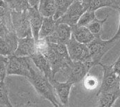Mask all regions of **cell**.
I'll use <instances>...</instances> for the list:
<instances>
[{"mask_svg": "<svg viewBox=\"0 0 120 107\" xmlns=\"http://www.w3.org/2000/svg\"><path fill=\"white\" fill-rule=\"evenodd\" d=\"M44 54L49 61L54 77L57 73H63L72 62L66 44L48 42L46 50Z\"/></svg>", "mask_w": 120, "mask_h": 107, "instance_id": "cell-1", "label": "cell"}, {"mask_svg": "<svg viewBox=\"0 0 120 107\" xmlns=\"http://www.w3.org/2000/svg\"><path fill=\"white\" fill-rule=\"evenodd\" d=\"M27 78L37 93L44 99L49 101L53 106L56 107L63 106V104L57 100L54 88L49 79L46 77L36 67H34L33 64L30 68V74Z\"/></svg>", "mask_w": 120, "mask_h": 107, "instance_id": "cell-2", "label": "cell"}, {"mask_svg": "<svg viewBox=\"0 0 120 107\" xmlns=\"http://www.w3.org/2000/svg\"><path fill=\"white\" fill-rule=\"evenodd\" d=\"M118 42L111 38L109 40H103L101 35L95 36L94 39L87 45L91 57L95 65H99L103 56Z\"/></svg>", "mask_w": 120, "mask_h": 107, "instance_id": "cell-3", "label": "cell"}, {"mask_svg": "<svg viewBox=\"0 0 120 107\" xmlns=\"http://www.w3.org/2000/svg\"><path fill=\"white\" fill-rule=\"evenodd\" d=\"M30 57H19L12 55L8 57L6 63L7 75H18L27 78L33 64Z\"/></svg>", "mask_w": 120, "mask_h": 107, "instance_id": "cell-4", "label": "cell"}, {"mask_svg": "<svg viewBox=\"0 0 120 107\" xmlns=\"http://www.w3.org/2000/svg\"><path fill=\"white\" fill-rule=\"evenodd\" d=\"M96 66L93 61L89 62H74L63 72L67 78V81L72 83H77L84 80L85 76L89 74L90 69Z\"/></svg>", "mask_w": 120, "mask_h": 107, "instance_id": "cell-5", "label": "cell"}, {"mask_svg": "<svg viewBox=\"0 0 120 107\" xmlns=\"http://www.w3.org/2000/svg\"><path fill=\"white\" fill-rule=\"evenodd\" d=\"M11 15L13 29L18 38L32 36L27 10L22 12L11 10Z\"/></svg>", "mask_w": 120, "mask_h": 107, "instance_id": "cell-6", "label": "cell"}, {"mask_svg": "<svg viewBox=\"0 0 120 107\" xmlns=\"http://www.w3.org/2000/svg\"><path fill=\"white\" fill-rule=\"evenodd\" d=\"M69 55L74 62L92 61L89 49L86 44L77 41L72 36L66 44Z\"/></svg>", "mask_w": 120, "mask_h": 107, "instance_id": "cell-7", "label": "cell"}, {"mask_svg": "<svg viewBox=\"0 0 120 107\" xmlns=\"http://www.w3.org/2000/svg\"><path fill=\"white\" fill-rule=\"evenodd\" d=\"M99 65L103 68V77L97 94L120 87V76L114 71L112 64L107 65L101 62Z\"/></svg>", "mask_w": 120, "mask_h": 107, "instance_id": "cell-8", "label": "cell"}, {"mask_svg": "<svg viewBox=\"0 0 120 107\" xmlns=\"http://www.w3.org/2000/svg\"><path fill=\"white\" fill-rule=\"evenodd\" d=\"M85 11L81 0H75L68 8L66 12L58 18L57 23H63L70 25V27L75 26L77 24L81 15Z\"/></svg>", "mask_w": 120, "mask_h": 107, "instance_id": "cell-9", "label": "cell"}, {"mask_svg": "<svg viewBox=\"0 0 120 107\" xmlns=\"http://www.w3.org/2000/svg\"><path fill=\"white\" fill-rule=\"evenodd\" d=\"M72 36V27L67 24L58 23L54 32L44 38L46 41L55 43L67 44Z\"/></svg>", "mask_w": 120, "mask_h": 107, "instance_id": "cell-10", "label": "cell"}, {"mask_svg": "<svg viewBox=\"0 0 120 107\" xmlns=\"http://www.w3.org/2000/svg\"><path fill=\"white\" fill-rule=\"evenodd\" d=\"M18 43V37L14 31H10L4 37L0 36V55L7 57L13 55Z\"/></svg>", "mask_w": 120, "mask_h": 107, "instance_id": "cell-11", "label": "cell"}, {"mask_svg": "<svg viewBox=\"0 0 120 107\" xmlns=\"http://www.w3.org/2000/svg\"><path fill=\"white\" fill-rule=\"evenodd\" d=\"M49 81L52 84L55 93L58 97L60 103L63 106H68L70 93L74 83L69 81H66L65 82H59L56 81L55 78L49 79Z\"/></svg>", "mask_w": 120, "mask_h": 107, "instance_id": "cell-12", "label": "cell"}, {"mask_svg": "<svg viewBox=\"0 0 120 107\" xmlns=\"http://www.w3.org/2000/svg\"><path fill=\"white\" fill-rule=\"evenodd\" d=\"M36 51V41L32 36L18 38V47L13 55L19 57H30Z\"/></svg>", "mask_w": 120, "mask_h": 107, "instance_id": "cell-13", "label": "cell"}, {"mask_svg": "<svg viewBox=\"0 0 120 107\" xmlns=\"http://www.w3.org/2000/svg\"><path fill=\"white\" fill-rule=\"evenodd\" d=\"M30 58L32 59V60L34 63V65L46 77H47L49 79L55 78L53 76L52 70H51V67L48 58L46 57V56L44 53L36 50L30 56Z\"/></svg>", "mask_w": 120, "mask_h": 107, "instance_id": "cell-14", "label": "cell"}, {"mask_svg": "<svg viewBox=\"0 0 120 107\" xmlns=\"http://www.w3.org/2000/svg\"><path fill=\"white\" fill-rule=\"evenodd\" d=\"M27 12L31 25L32 36L35 41H37L39 39V34L44 17L39 12L38 7L31 6L27 9Z\"/></svg>", "mask_w": 120, "mask_h": 107, "instance_id": "cell-15", "label": "cell"}, {"mask_svg": "<svg viewBox=\"0 0 120 107\" xmlns=\"http://www.w3.org/2000/svg\"><path fill=\"white\" fill-rule=\"evenodd\" d=\"M96 96L98 97V107H112L117 100L120 97V86L112 90L96 94Z\"/></svg>", "mask_w": 120, "mask_h": 107, "instance_id": "cell-16", "label": "cell"}, {"mask_svg": "<svg viewBox=\"0 0 120 107\" xmlns=\"http://www.w3.org/2000/svg\"><path fill=\"white\" fill-rule=\"evenodd\" d=\"M72 36L77 41L84 44L89 43L95 37L87 27L77 25L72 27Z\"/></svg>", "mask_w": 120, "mask_h": 107, "instance_id": "cell-17", "label": "cell"}, {"mask_svg": "<svg viewBox=\"0 0 120 107\" xmlns=\"http://www.w3.org/2000/svg\"><path fill=\"white\" fill-rule=\"evenodd\" d=\"M86 11H96L103 7L115 8V0H81Z\"/></svg>", "mask_w": 120, "mask_h": 107, "instance_id": "cell-18", "label": "cell"}, {"mask_svg": "<svg viewBox=\"0 0 120 107\" xmlns=\"http://www.w3.org/2000/svg\"><path fill=\"white\" fill-rule=\"evenodd\" d=\"M58 23L53 16L44 17L41 27L39 34V39H44L51 35L57 26Z\"/></svg>", "mask_w": 120, "mask_h": 107, "instance_id": "cell-19", "label": "cell"}, {"mask_svg": "<svg viewBox=\"0 0 120 107\" xmlns=\"http://www.w3.org/2000/svg\"><path fill=\"white\" fill-rule=\"evenodd\" d=\"M38 9L44 17L53 16L56 13L55 0H40Z\"/></svg>", "mask_w": 120, "mask_h": 107, "instance_id": "cell-20", "label": "cell"}, {"mask_svg": "<svg viewBox=\"0 0 120 107\" xmlns=\"http://www.w3.org/2000/svg\"><path fill=\"white\" fill-rule=\"evenodd\" d=\"M11 9L8 2L5 0H0V18L6 22L8 27L11 31H14L11 23Z\"/></svg>", "mask_w": 120, "mask_h": 107, "instance_id": "cell-21", "label": "cell"}, {"mask_svg": "<svg viewBox=\"0 0 120 107\" xmlns=\"http://www.w3.org/2000/svg\"><path fill=\"white\" fill-rule=\"evenodd\" d=\"M73 1L74 0H55L56 13L53 16V18L56 20L60 18L66 12V11Z\"/></svg>", "mask_w": 120, "mask_h": 107, "instance_id": "cell-22", "label": "cell"}, {"mask_svg": "<svg viewBox=\"0 0 120 107\" xmlns=\"http://www.w3.org/2000/svg\"><path fill=\"white\" fill-rule=\"evenodd\" d=\"M108 15H107L103 20H98L96 18L92 22H91L87 26V27H88V29L91 32V33L94 36L101 35L103 24L108 20Z\"/></svg>", "mask_w": 120, "mask_h": 107, "instance_id": "cell-23", "label": "cell"}, {"mask_svg": "<svg viewBox=\"0 0 120 107\" xmlns=\"http://www.w3.org/2000/svg\"><path fill=\"white\" fill-rule=\"evenodd\" d=\"M8 4L11 10H14L18 12L27 11L31 5L28 0H10Z\"/></svg>", "mask_w": 120, "mask_h": 107, "instance_id": "cell-24", "label": "cell"}, {"mask_svg": "<svg viewBox=\"0 0 120 107\" xmlns=\"http://www.w3.org/2000/svg\"><path fill=\"white\" fill-rule=\"evenodd\" d=\"M0 104L6 107H13L8 97V88L4 81H0Z\"/></svg>", "mask_w": 120, "mask_h": 107, "instance_id": "cell-25", "label": "cell"}, {"mask_svg": "<svg viewBox=\"0 0 120 107\" xmlns=\"http://www.w3.org/2000/svg\"><path fill=\"white\" fill-rule=\"evenodd\" d=\"M96 18V16L95 11H86L81 15L77 25L79 26L87 27Z\"/></svg>", "mask_w": 120, "mask_h": 107, "instance_id": "cell-26", "label": "cell"}, {"mask_svg": "<svg viewBox=\"0 0 120 107\" xmlns=\"http://www.w3.org/2000/svg\"><path fill=\"white\" fill-rule=\"evenodd\" d=\"M84 86L86 90H93L98 88V81L96 76L88 74L84 78Z\"/></svg>", "mask_w": 120, "mask_h": 107, "instance_id": "cell-27", "label": "cell"}, {"mask_svg": "<svg viewBox=\"0 0 120 107\" xmlns=\"http://www.w3.org/2000/svg\"><path fill=\"white\" fill-rule=\"evenodd\" d=\"M7 60H8L7 57L1 56L0 57V81H4L7 75V70H6Z\"/></svg>", "mask_w": 120, "mask_h": 107, "instance_id": "cell-28", "label": "cell"}, {"mask_svg": "<svg viewBox=\"0 0 120 107\" xmlns=\"http://www.w3.org/2000/svg\"><path fill=\"white\" fill-rule=\"evenodd\" d=\"M11 30L8 27L6 22L0 18V36L4 37Z\"/></svg>", "mask_w": 120, "mask_h": 107, "instance_id": "cell-29", "label": "cell"}, {"mask_svg": "<svg viewBox=\"0 0 120 107\" xmlns=\"http://www.w3.org/2000/svg\"><path fill=\"white\" fill-rule=\"evenodd\" d=\"M113 69L115 71V73L120 76V55L118 57V59L116 60V62L112 64Z\"/></svg>", "mask_w": 120, "mask_h": 107, "instance_id": "cell-30", "label": "cell"}, {"mask_svg": "<svg viewBox=\"0 0 120 107\" xmlns=\"http://www.w3.org/2000/svg\"><path fill=\"white\" fill-rule=\"evenodd\" d=\"M116 8L119 11V13H120V22H119V27H118L117 31L116 34L114 35V36L112 37V39L115 40L119 41V39H120V7H116Z\"/></svg>", "mask_w": 120, "mask_h": 107, "instance_id": "cell-31", "label": "cell"}, {"mask_svg": "<svg viewBox=\"0 0 120 107\" xmlns=\"http://www.w3.org/2000/svg\"><path fill=\"white\" fill-rule=\"evenodd\" d=\"M31 6H34V7H38L39 4V1L40 0H28Z\"/></svg>", "mask_w": 120, "mask_h": 107, "instance_id": "cell-32", "label": "cell"}, {"mask_svg": "<svg viewBox=\"0 0 120 107\" xmlns=\"http://www.w3.org/2000/svg\"><path fill=\"white\" fill-rule=\"evenodd\" d=\"M5 1H7V2H8V1H10V0H5Z\"/></svg>", "mask_w": 120, "mask_h": 107, "instance_id": "cell-33", "label": "cell"}, {"mask_svg": "<svg viewBox=\"0 0 120 107\" xmlns=\"http://www.w3.org/2000/svg\"></svg>", "mask_w": 120, "mask_h": 107, "instance_id": "cell-34", "label": "cell"}, {"mask_svg": "<svg viewBox=\"0 0 120 107\" xmlns=\"http://www.w3.org/2000/svg\"><path fill=\"white\" fill-rule=\"evenodd\" d=\"M1 56H2V55H0V57H1Z\"/></svg>", "mask_w": 120, "mask_h": 107, "instance_id": "cell-35", "label": "cell"}, {"mask_svg": "<svg viewBox=\"0 0 120 107\" xmlns=\"http://www.w3.org/2000/svg\"><path fill=\"white\" fill-rule=\"evenodd\" d=\"M74 1H75V0H74Z\"/></svg>", "mask_w": 120, "mask_h": 107, "instance_id": "cell-36", "label": "cell"}]
</instances>
